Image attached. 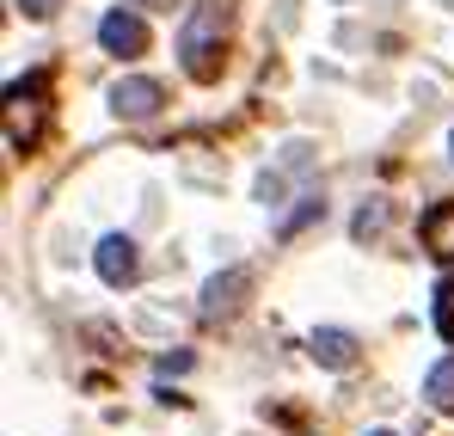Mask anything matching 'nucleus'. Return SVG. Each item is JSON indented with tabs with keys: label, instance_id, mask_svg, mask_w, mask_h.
<instances>
[{
	"label": "nucleus",
	"instance_id": "10",
	"mask_svg": "<svg viewBox=\"0 0 454 436\" xmlns=\"http://www.w3.org/2000/svg\"><path fill=\"white\" fill-rule=\"evenodd\" d=\"M436 332L454 345V283H442V289H436Z\"/></svg>",
	"mask_w": 454,
	"mask_h": 436
},
{
	"label": "nucleus",
	"instance_id": "1",
	"mask_svg": "<svg viewBox=\"0 0 454 436\" xmlns=\"http://www.w3.org/2000/svg\"><path fill=\"white\" fill-rule=\"evenodd\" d=\"M222 37H227V0H197L178 25V56L191 80H215L222 74Z\"/></svg>",
	"mask_w": 454,
	"mask_h": 436
},
{
	"label": "nucleus",
	"instance_id": "5",
	"mask_svg": "<svg viewBox=\"0 0 454 436\" xmlns=\"http://www.w3.org/2000/svg\"><path fill=\"white\" fill-rule=\"evenodd\" d=\"M98 44H105L111 56H142V50H148V25H142L136 12H105V19H98Z\"/></svg>",
	"mask_w": 454,
	"mask_h": 436
},
{
	"label": "nucleus",
	"instance_id": "4",
	"mask_svg": "<svg viewBox=\"0 0 454 436\" xmlns=\"http://www.w3.org/2000/svg\"><path fill=\"white\" fill-rule=\"evenodd\" d=\"M246 295H252V271L233 265V271H222V277L203 283V313H209V320H227V313H239Z\"/></svg>",
	"mask_w": 454,
	"mask_h": 436
},
{
	"label": "nucleus",
	"instance_id": "3",
	"mask_svg": "<svg viewBox=\"0 0 454 436\" xmlns=\"http://www.w3.org/2000/svg\"><path fill=\"white\" fill-rule=\"evenodd\" d=\"M92 265H98V277H105L111 289H129V283L142 277V252H136L129 234H105L98 252H92Z\"/></svg>",
	"mask_w": 454,
	"mask_h": 436
},
{
	"label": "nucleus",
	"instance_id": "12",
	"mask_svg": "<svg viewBox=\"0 0 454 436\" xmlns=\"http://www.w3.org/2000/svg\"><path fill=\"white\" fill-rule=\"evenodd\" d=\"M56 6H62V0H19V12H25V19H50Z\"/></svg>",
	"mask_w": 454,
	"mask_h": 436
},
{
	"label": "nucleus",
	"instance_id": "13",
	"mask_svg": "<svg viewBox=\"0 0 454 436\" xmlns=\"http://www.w3.org/2000/svg\"><path fill=\"white\" fill-rule=\"evenodd\" d=\"M258 197H264V203H277V197H283V178H277V172H264V178H258Z\"/></svg>",
	"mask_w": 454,
	"mask_h": 436
},
{
	"label": "nucleus",
	"instance_id": "11",
	"mask_svg": "<svg viewBox=\"0 0 454 436\" xmlns=\"http://www.w3.org/2000/svg\"><path fill=\"white\" fill-rule=\"evenodd\" d=\"M184 369H191V351H166L160 357V375H184Z\"/></svg>",
	"mask_w": 454,
	"mask_h": 436
},
{
	"label": "nucleus",
	"instance_id": "17",
	"mask_svg": "<svg viewBox=\"0 0 454 436\" xmlns=\"http://www.w3.org/2000/svg\"><path fill=\"white\" fill-rule=\"evenodd\" d=\"M449 154H454V136H449Z\"/></svg>",
	"mask_w": 454,
	"mask_h": 436
},
{
	"label": "nucleus",
	"instance_id": "14",
	"mask_svg": "<svg viewBox=\"0 0 454 436\" xmlns=\"http://www.w3.org/2000/svg\"><path fill=\"white\" fill-rule=\"evenodd\" d=\"M380 216H387L380 203H375V210H363V216H356V234H375V227H380Z\"/></svg>",
	"mask_w": 454,
	"mask_h": 436
},
{
	"label": "nucleus",
	"instance_id": "6",
	"mask_svg": "<svg viewBox=\"0 0 454 436\" xmlns=\"http://www.w3.org/2000/svg\"><path fill=\"white\" fill-rule=\"evenodd\" d=\"M160 99H166V92H160V80H142V74H129V80H117V86H111V111H117V117H153V111H160Z\"/></svg>",
	"mask_w": 454,
	"mask_h": 436
},
{
	"label": "nucleus",
	"instance_id": "8",
	"mask_svg": "<svg viewBox=\"0 0 454 436\" xmlns=\"http://www.w3.org/2000/svg\"><path fill=\"white\" fill-rule=\"evenodd\" d=\"M424 246H430V258H454V203H436L424 216Z\"/></svg>",
	"mask_w": 454,
	"mask_h": 436
},
{
	"label": "nucleus",
	"instance_id": "9",
	"mask_svg": "<svg viewBox=\"0 0 454 436\" xmlns=\"http://www.w3.org/2000/svg\"><path fill=\"white\" fill-rule=\"evenodd\" d=\"M424 400H430L436 412H454V357H449V363H436L430 375H424Z\"/></svg>",
	"mask_w": 454,
	"mask_h": 436
},
{
	"label": "nucleus",
	"instance_id": "16",
	"mask_svg": "<svg viewBox=\"0 0 454 436\" xmlns=\"http://www.w3.org/2000/svg\"><path fill=\"white\" fill-rule=\"evenodd\" d=\"M369 436H393V431H369Z\"/></svg>",
	"mask_w": 454,
	"mask_h": 436
},
{
	"label": "nucleus",
	"instance_id": "2",
	"mask_svg": "<svg viewBox=\"0 0 454 436\" xmlns=\"http://www.w3.org/2000/svg\"><path fill=\"white\" fill-rule=\"evenodd\" d=\"M37 123H43V80H12L6 86V142L31 147Z\"/></svg>",
	"mask_w": 454,
	"mask_h": 436
},
{
	"label": "nucleus",
	"instance_id": "15",
	"mask_svg": "<svg viewBox=\"0 0 454 436\" xmlns=\"http://www.w3.org/2000/svg\"><path fill=\"white\" fill-rule=\"evenodd\" d=\"M129 6H172V0H129Z\"/></svg>",
	"mask_w": 454,
	"mask_h": 436
},
{
	"label": "nucleus",
	"instance_id": "7",
	"mask_svg": "<svg viewBox=\"0 0 454 436\" xmlns=\"http://www.w3.org/2000/svg\"><path fill=\"white\" fill-rule=\"evenodd\" d=\"M307 351H313L319 369H350L356 363V338H350L344 326H319V332L307 338Z\"/></svg>",
	"mask_w": 454,
	"mask_h": 436
}]
</instances>
